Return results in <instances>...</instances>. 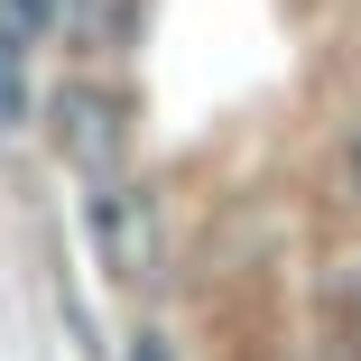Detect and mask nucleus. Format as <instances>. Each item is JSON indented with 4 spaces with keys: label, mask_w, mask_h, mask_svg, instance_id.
I'll list each match as a JSON object with an SVG mask.
<instances>
[{
    "label": "nucleus",
    "mask_w": 361,
    "mask_h": 361,
    "mask_svg": "<svg viewBox=\"0 0 361 361\" xmlns=\"http://www.w3.org/2000/svg\"><path fill=\"white\" fill-rule=\"evenodd\" d=\"M84 223H93V241H102V269H111L121 287H149V278H158V195L139 185V176H111V185H93Z\"/></svg>",
    "instance_id": "nucleus-2"
},
{
    "label": "nucleus",
    "mask_w": 361,
    "mask_h": 361,
    "mask_svg": "<svg viewBox=\"0 0 361 361\" xmlns=\"http://www.w3.org/2000/svg\"><path fill=\"white\" fill-rule=\"evenodd\" d=\"M65 37L84 56H130L139 47V0H65Z\"/></svg>",
    "instance_id": "nucleus-3"
},
{
    "label": "nucleus",
    "mask_w": 361,
    "mask_h": 361,
    "mask_svg": "<svg viewBox=\"0 0 361 361\" xmlns=\"http://www.w3.org/2000/svg\"><path fill=\"white\" fill-rule=\"evenodd\" d=\"M47 149L75 167L84 185L130 176V102H121L111 84H93V75L47 84Z\"/></svg>",
    "instance_id": "nucleus-1"
},
{
    "label": "nucleus",
    "mask_w": 361,
    "mask_h": 361,
    "mask_svg": "<svg viewBox=\"0 0 361 361\" xmlns=\"http://www.w3.org/2000/svg\"><path fill=\"white\" fill-rule=\"evenodd\" d=\"M65 28V0H0V47H37V37H56Z\"/></svg>",
    "instance_id": "nucleus-4"
},
{
    "label": "nucleus",
    "mask_w": 361,
    "mask_h": 361,
    "mask_svg": "<svg viewBox=\"0 0 361 361\" xmlns=\"http://www.w3.org/2000/svg\"><path fill=\"white\" fill-rule=\"evenodd\" d=\"M334 195H343V213H361V121H352L343 158H334Z\"/></svg>",
    "instance_id": "nucleus-5"
},
{
    "label": "nucleus",
    "mask_w": 361,
    "mask_h": 361,
    "mask_svg": "<svg viewBox=\"0 0 361 361\" xmlns=\"http://www.w3.org/2000/svg\"><path fill=\"white\" fill-rule=\"evenodd\" d=\"M130 361H167V334H130Z\"/></svg>",
    "instance_id": "nucleus-6"
}]
</instances>
